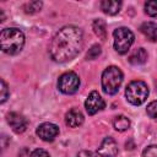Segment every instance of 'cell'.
<instances>
[{
	"label": "cell",
	"mask_w": 157,
	"mask_h": 157,
	"mask_svg": "<svg viewBox=\"0 0 157 157\" xmlns=\"http://www.w3.org/2000/svg\"><path fill=\"white\" fill-rule=\"evenodd\" d=\"M83 47L82 29L75 26H65L54 36L49 45V54L56 63L74 59Z\"/></svg>",
	"instance_id": "1"
},
{
	"label": "cell",
	"mask_w": 157,
	"mask_h": 157,
	"mask_svg": "<svg viewBox=\"0 0 157 157\" xmlns=\"http://www.w3.org/2000/svg\"><path fill=\"white\" fill-rule=\"evenodd\" d=\"M0 45L4 53L15 55L18 54L25 45V36L18 28H5L0 34Z\"/></svg>",
	"instance_id": "2"
},
{
	"label": "cell",
	"mask_w": 157,
	"mask_h": 157,
	"mask_svg": "<svg viewBox=\"0 0 157 157\" xmlns=\"http://www.w3.org/2000/svg\"><path fill=\"white\" fill-rule=\"evenodd\" d=\"M123 82V72L118 66H108L102 74V88L107 94H115Z\"/></svg>",
	"instance_id": "3"
},
{
	"label": "cell",
	"mask_w": 157,
	"mask_h": 157,
	"mask_svg": "<svg viewBox=\"0 0 157 157\" xmlns=\"http://www.w3.org/2000/svg\"><path fill=\"white\" fill-rule=\"evenodd\" d=\"M125 97L128 102H130L134 105L142 104L146 98L148 97V87L147 85L141 80L131 81L125 90Z\"/></svg>",
	"instance_id": "4"
},
{
	"label": "cell",
	"mask_w": 157,
	"mask_h": 157,
	"mask_svg": "<svg viewBox=\"0 0 157 157\" xmlns=\"http://www.w3.org/2000/svg\"><path fill=\"white\" fill-rule=\"evenodd\" d=\"M114 49L119 54H125L134 43V33L126 27H119L113 32Z\"/></svg>",
	"instance_id": "5"
},
{
	"label": "cell",
	"mask_w": 157,
	"mask_h": 157,
	"mask_svg": "<svg viewBox=\"0 0 157 157\" xmlns=\"http://www.w3.org/2000/svg\"><path fill=\"white\" fill-rule=\"evenodd\" d=\"M58 87L65 94H74L75 92H77L80 87V78L72 71L65 72L59 77Z\"/></svg>",
	"instance_id": "6"
},
{
	"label": "cell",
	"mask_w": 157,
	"mask_h": 157,
	"mask_svg": "<svg viewBox=\"0 0 157 157\" xmlns=\"http://www.w3.org/2000/svg\"><path fill=\"white\" fill-rule=\"evenodd\" d=\"M85 108L90 115H93L105 108V102L97 91H92L85 102Z\"/></svg>",
	"instance_id": "7"
},
{
	"label": "cell",
	"mask_w": 157,
	"mask_h": 157,
	"mask_svg": "<svg viewBox=\"0 0 157 157\" xmlns=\"http://www.w3.org/2000/svg\"><path fill=\"white\" fill-rule=\"evenodd\" d=\"M6 119H7V123L9 125L11 126V129L16 132V134H22L26 129H27V119L20 114V113H16V112H10L7 113L6 115Z\"/></svg>",
	"instance_id": "8"
},
{
	"label": "cell",
	"mask_w": 157,
	"mask_h": 157,
	"mask_svg": "<svg viewBox=\"0 0 157 157\" xmlns=\"http://www.w3.org/2000/svg\"><path fill=\"white\" fill-rule=\"evenodd\" d=\"M36 134L43 140V141H53L58 134H59V128L53 124V123H43L40 124L37 130H36Z\"/></svg>",
	"instance_id": "9"
},
{
	"label": "cell",
	"mask_w": 157,
	"mask_h": 157,
	"mask_svg": "<svg viewBox=\"0 0 157 157\" xmlns=\"http://www.w3.org/2000/svg\"><path fill=\"white\" fill-rule=\"evenodd\" d=\"M97 153L101 157H115L118 155V145L115 140L110 136L104 137V140L97 150Z\"/></svg>",
	"instance_id": "10"
},
{
	"label": "cell",
	"mask_w": 157,
	"mask_h": 157,
	"mask_svg": "<svg viewBox=\"0 0 157 157\" xmlns=\"http://www.w3.org/2000/svg\"><path fill=\"white\" fill-rule=\"evenodd\" d=\"M83 120L85 117L77 108H72L65 114V123L70 128H78L80 125H82Z\"/></svg>",
	"instance_id": "11"
},
{
	"label": "cell",
	"mask_w": 157,
	"mask_h": 157,
	"mask_svg": "<svg viewBox=\"0 0 157 157\" xmlns=\"http://www.w3.org/2000/svg\"><path fill=\"white\" fill-rule=\"evenodd\" d=\"M101 9L107 15H117L121 9V1L117 0H103L101 2Z\"/></svg>",
	"instance_id": "12"
},
{
	"label": "cell",
	"mask_w": 157,
	"mask_h": 157,
	"mask_svg": "<svg viewBox=\"0 0 157 157\" xmlns=\"http://www.w3.org/2000/svg\"><path fill=\"white\" fill-rule=\"evenodd\" d=\"M140 31L151 42H157V25L153 22H145L141 25Z\"/></svg>",
	"instance_id": "13"
},
{
	"label": "cell",
	"mask_w": 157,
	"mask_h": 157,
	"mask_svg": "<svg viewBox=\"0 0 157 157\" xmlns=\"http://www.w3.org/2000/svg\"><path fill=\"white\" fill-rule=\"evenodd\" d=\"M129 63L132 65H141L147 60V53L144 48H136L129 55Z\"/></svg>",
	"instance_id": "14"
},
{
	"label": "cell",
	"mask_w": 157,
	"mask_h": 157,
	"mask_svg": "<svg viewBox=\"0 0 157 157\" xmlns=\"http://www.w3.org/2000/svg\"><path fill=\"white\" fill-rule=\"evenodd\" d=\"M92 28H93V32L96 33V36L101 40L107 39V28H105V23H104L103 20H101V18L94 20L93 23H92Z\"/></svg>",
	"instance_id": "15"
},
{
	"label": "cell",
	"mask_w": 157,
	"mask_h": 157,
	"mask_svg": "<svg viewBox=\"0 0 157 157\" xmlns=\"http://www.w3.org/2000/svg\"><path fill=\"white\" fill-rule=\"evenodd\" d=\"M113 126L117 131H125L130 128V120L125 115H118L113 119Z\"/></svg>",
	"instance_id": "16"
},
{
	"label": "cell",
	"mask_w": 157,
	"mask_h": 157,
	"mask_svg": "<svg viewBox=\"0 0 157 157\" xmlns=\"http://www.w3.org/2000/svg\"><path fill=\"white\" fill-rule=\"evenodd\" d=\"M42 1H29L23 5V10L26 13H36L42 9Z\"/></svg>",
	"instance_id": "17"
},
{
	"label": "cell",
	"mask_w": 157,
	"mask_h": 157,
	"mask_svg": "<svg viewBox=\"0 0 157 157\" xmlns=\"http://www.w3.org/2000/svg\"><path fill=\"white\" fill-rule=\"evenodd\" d=\"M145 12L148 16H157V0H151L145 4Z\"/></svg>",
	"instance_id": "18"
},
{
	"label": "cell",
	"mask_w": 157,
	"mask_h": 157,
	"mask_svg": "<svg viewBox=\"0 0 157 157\" xmlns=\"http://www.w3.org/2000/svg\"><path fill=\"white\" fill-rule=\"evenodd\" d=\"M101 53H102L101 47H99L98 44H93V45L88 49V52H87V54H86V58L90 59V60H93V59L98 58V56L101 55Z\"/></svg>",
	"instance_id": "19"
},
{
	"label": "cell",
	"mask_w": 157,
	"mask_h": 157,
	"mask_svg": "<svg viewBox=\"0 0 157 157\" xmlns=\"http://www.w3.org/2000/svg\"><path fill=\"white\" fill-rule=\"evenodd\" d=\"M146 112H147V115L155 120H157V101H153L151 102L147 108H146Z\"/></svg>",
	"instance_id": "20"
},
{
	"label": "cell",
	"mask_w": 157,
	"mask_h": 157,
	"mask_svg": "<svg viewBox=\"0 0 157 157\" xmlns=\"http://www.w3.org/2000/svg\"><path fill=\"white\" fill-rule=\"evenodd\" d=\"M142 157H157V145L147 146L142 152Z\"/></svg>",
	"instance_id": "21"
},
{
	"label": "cell",
	"mask_w": 157,
	"mask_h": 157,
	"mask_svg": "<svg viewBox=\"0 0 157 157\" xmlns=\"http://www.w3.org/2000/svg\"><path fill=\"white\" fill-rule=\"evenodd\" d=\"M0 82H1V97H0V103H4V102L7 99V97H9V88H7V85H6V82H5L4 78H1Z\"/></svg>",
	"instance_id": "22"
},
{
	"label": "cell",
	"mask_w": 157,
	"mask_h": 157,
	"mask_svg": "<svg viewBox=\"0 0 157 157\" xmlns=\"http://www.w3.org/2000/svg\"><path fill=\"white\" fill-rule=\"evenodd\" d=\"M29 157H50V156H49V153L45 150H43V148H36L31 153Z\"/></svg>",
	"instance_id": "23"
},
{
	"label": "cell",
	"mask_w": 157,
	"mask_h": 157,
	"mask_svg": "<svg viewBox=\"0 0 157 157\" xmlns=\"http://www.w3.org/2000/svg\"><path fill=\"white\" fill-rule=\"evenodd\" d=\"M77 157H94V155L92 152H88V151H81L77 155Z\"/></svg>",
	"instance_id": "24"
}]
</instances>
